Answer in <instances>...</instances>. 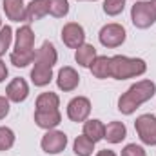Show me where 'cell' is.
I'll return each mask as SVG.
<instances>
[{
	"instance_id": "cell-1",
	"label": "cell",
	"mask_w": 156,
	"mask_h": 156,
	"mask_svg": "<svg viewBox=\"0 0 156 156\" xmlns=\"http://www.w3.org/2000/svg\"><path fill=\"white\" fill-rule=\"evenodd\" d=\"M156 93V85L151 80H142L136 82L134 85H131L127 89V93H123L118 100V109L123 115H133L144 102L151 100Z\"/></svg>"
},
{
	"instance_id": "cell-2",
	"label": "cell",
	"mask_w": 156,
	"mask_h": 156,
	"mask_svg": "<svg viewBox=\"0 0 156 156\" xmlns=\"http://www.w3.org/2000/svg\"><path fill=\"white\" fill-rule=\"evenodd\" d=\"M145 71H147V64L142 58H129L122 55H116L111 58V76L116 80L140 76Z\"/></svg>"
},
{
	"instance_id": "cell-3",
	"label": "cell",
	"mask_w": 156,
	"mask_h": 156,
	"mask_svg": "<svg viewBox=\"0 0 156 156\" xmlns=\"http://www.w3.org/2000/svg\"><path fill=\"white\" fill-rule=\"evenodd\" d=\"M131 20L138 29H147L156 22V11L151 2H136L131 9Z\"/></svg>"
},
{
	"instance_id": "cell-4",
	"label": "cell",
	"mask_w": 156,
	"mask_h": 156,
	"mask_svg": "<svg viewBox=\"0 0 156 156\" xmlns=\"http://www.w3.org/2000/svg\"><path fill=\"white\" fill-rule=\"evenodd\" d=\"M136 133L140 140L147 145H156V116L153 115H142L134 122Z\"/></svg>"
},
{
	"instance_id": "cell-5",
	"label": "cell",
	"mask_w": 156,
	"mask_h": 156,
	"mask_svg": "<svg viewBox=\"0 0 156 156\" xmlns=\"http://www.w3.org/2000/svg\"><path fill=\"white\" fill-rule=\"evenodd\" d=\"M98 38L104 47H118L125 42V29L120 24H107L100 29Z\"/></svg>"
},
{
	"instance_id": "cell-6",
	"label": "cell",
	"mask_w": 156,
	"mask_h": 156,
	"mask_svg": "<svg viewBox=\"0 0 156 156\" xmlns=\"http://www.w3.org/2000/svg\"><path fill=\"white\" fill-rule=\"evenodd\" d=\"M67 145V136L62 131H47L42 138V149L47 154H58L66 149Z\"/></svg>"
},
{
	"instance_id": "cell-7",
	"label": "cell",
	"mask_w": 156,
	"mask_h": 156,
	"mask_svg": "<svg viewBox=\"0 0 156 156\" xmlns=\"http://www.w3.org/2000/svg\"><path fill=\"white\" fill-rule=\"evenodd\" d=\"M62 40H64V44H66L67 47L78 49L80 45L85 44V31H83V27H82L80 24L69 22V24H66L64 29H62Z\"/></svg>"
},
{
	"instance_id": "cell-8",
	"label": "cell",
	"mask_w": 156,
	"mask_h": 156,
	"mask_svg": "<svg viewBox=\"0 0 156 156\" xmlns=\"http://www.w3.org/2000/svg\"><path fill=\"white\" fill-rule=\"evenodd\" d=\"M91 113V102L85 96H76L67 104V116L73 122H85Z\"/></svg>"
},
{
	"instance_id": "cell-9",
	"label": "cell",
	"mask_w": 156,
	"mask_h": 156,
	"mask_svg": "<svg viewBox=\"0 0 156 156\" xmlns=\"http://www.w3.org/2000/svg\"><path fill=\"white\" fill-rule=\"evenodd\" d=\"M27 94H29V85H27V82H26L24 78H15V80L7 85V89H5L7 100L16 102V104L24 102V100L27 98Z\"/></svg>"
},
{
	"instance_id": "cell-10",
	"label": "cell",
	"mask_w": 156,
	"mask_h": 156,
	"mask_svg": "<svg viewBox=\"0 0 156 156\" xmlns=\"http://www.w3.org/2000/svg\"><path fill=\"white\" fill-rule=\"evenodd\" d=\"M78 83H80V76H78V73L73 67L67 66V67H62L58 71V76H56L58 89H62V91H75L78 87Z\"/></svg>"
},
{
	"instance_id": "cell-11",
	"label": "cell",
	"mask_w": 156,
	"mask_h": 156,
	"mask_svg": "<svg viewBox=\"0 0 156 156\" xmlns=\"http://www.w3.org/2000/svg\"><path fill=\"white\" fill-rule=\"evenodd\" d=\"M35 122L38 127L51 131L62 122V115L58 109L56 111H35Z\"/></svg>"
},
{
	"instance_id": "cell-12",
	"label": "cell",
	"mask_w": 156,
	"mask_h": 156,
	"mask_svg": "<svg viewBox=\"0 0 156 156\" xmlns=\"http://www.w3.org/2000/svg\"><path fill=\"white\" fill-rule=\"evenodd\" d=\"M35 33L29 26H22L16 31V44H15V51H35Z\"/></svg>"
},
{
	"instance_id": "cell-13",
	"label": "cell",
	"mask_w": 156,
	"mask_h": 156,
	"mask_svg": "<svg viewBox=\"0 0 156 156\" xmlns=\"http://www.w3.org/2000/svg\"><path fill=\"white\" fill-rule=\"evenodd\" d=\"M58 60V55H56V49L51 42H44L42 47L37 51V56H35V64H42V66H47V67H53Z\"/></svg>"
},
{
	"instance_id": "cell-14",
	"label": "cell",
	"mask_w": 156,
	"mask_h": 156,
	"mask_svg": "<svg viewBox=\"0 0 156 156\" xmlns=\"http://www.w3.org/2000/svg\"><path fill=\"white\" fill-rule=\"evenodd\" d=\"M4 11L7 18L13 22L26 20V5L22 0H4Z\"/></svg>"
},
{
	"instance_id": "cell-15",
	"label": "cell",
	"mask_w": 156,
	"mask_h": 156,
	"mask_svg": "<svg viewBox=\"0 0 156 156\" xmlns=\"http://www.w3.org/2000/svg\"><path fill=\"white\" fill-rule=\"evenodd\" d=\"M47 0H33L29 5H26V20L35 22L47 15Z\"/></svg>"
},
{
	"instance_id": "cell-16",
	"label": "cell",
	"mask_w": 156,
	"mask_h": 156,
	"mask_svg": "<svg viewBox=\"0 0 156 156\" xmlns=\"http://www.w3.org/2000/svg\"><path fill=\"white\" fill-rule=\"evenodd\" d=\"M83 134L96 144V142L104 140V136H105V125L100 120H89V122L83 123Z\"/></svg>"
},
{
	"instance_id": "cell-17",
	"label": "cell",
	"mask_w": 156,
	"mask_h": 156,
	"mask_svg": "<svg viewBox=\"0 0 156 156\" xmlns=\"http://www.w3.org/2000/svg\"><path fill=\"white\" fill-rule=\"evenodd\" d=\"M91 73H93V76L100 78V80L111 76V58H107V56H96L93 60V64H91Z\"/></svg>"
},
{
	"instance_id": "cell-18",
	"label": "cell",
	"mask_w": 156,
	"mask_h": 156,
	"mask_svg": "<svg viewBox=\"0 0 156 156\" xmlns=\"http://www.w3.org/2000/svg\"><path fill=\"white\" fill-rule=\"evenodd\" d=\"M125 136H127V127L122 122H111L105 127V136L104 138L111 144H120Z\"/></svg>"
},
{
	"instance_id": "cell-19",
	"label": "cell",
	"mask_w": 156,
	"mask_h": 156,
	"mask_svg": "<svg viewBox=\"0 0 156 156\" xmlns=\"http://www.w3.org/2000/svg\"><path fill=\"white\" fill-rule=\"evenodd\" d=\"M53 78V67H47V66H42V64H35L33 71H31V80L35 85L44 87L51 82Z\"/></svg>"
},
{
	"instance_id": "cell-20",
	"label": "cell",
	"mask_w": 156,
	"mask_h": 156,
	"mask_svg": "<svg viewBox=\"0 0 156 156\" xmlns=\"http://www.w3.org/2000/svg\"><path fill=\"white\" fill-rule=\"evenodd\" d=\"M76 62L82 67H91L93 60L96 58V47L91 45V44H83L76 49V55H75Z\"/></svg>"
},
{
	"instance_id": "cell-21",
	"label": "cell",
	"mask_w": 156,
	"mask_h": 156,
	"mask_svg": "<svg viewBox=\"0 0 156 156\" xmlns=\"http://www.w3.org/2000/svg\"><path fill=\"white\" fill-rule=\"evenodd\" d=\"M58 105H60V98L51 91L42 93L37 98V111H56Z\"/></svg>"
},
{
	"instance_id": "cell-22",
	"label": "cell",
	"mask_w": 156,
	"mask_h": 156,
	"mask_svg": "<svg viewBox=\"0 0 156 156\" xmlns=\"http://www.w3.org/2000/svg\"><path fill=\"white\" fill-rule=\"evenodd\" d=\"M94 151V142L89 140L85 134L78 136L75 140V154L76 156H91Z\"/></svg>"
},
{
	"instance_id": "cell-23",
	"label": "cell",
	"mask_w": 156,
	"mask_h": 156,
	"mask_svg": "<svg viewBox=\"0 0 156 156\" xmlns=\"http://www.w3.org/2000/svg\"><path fill=\"white\" fill-rule=\"evenodd\" d=\"M35 56H37L35 51H13L9 58H11V64H13V66H16V67H26V66H29V64L35 60Z\"/></svg>"
},
{
	"instance_id": "cell-24",
	"label": "cell",
	"mask_w": 156,
	"mask_h": 156,
	"mask_svg": "<svg viewBox=\"0 0 156 156\" xmlns=\"http://www.w3.org/2000/svg\"><path fill=\"white\" fill-rule=\"evenodd\" d=\"M47 11L55 18H62L69 13V2L67 0H47Z\"/></svg>"
},
{
	"instance_id": "cell-25",
	"label": "cell",
	"mask_w": 156,
	"mask_h": 156,
	"mask_svg": "<svg viewBox=\"0 0 156 156\" xmlns=\"http://www.w3.org/2000/svg\"><path fill=\"white\" fill-rule=\"evenodd\" d=\"M15 144V133L9 127H0V151L11 149Z\"/></svg>"
},
{
	"instance_id": "cell-26",
	"label": "cell",
	"mask_w": 156,
	"mask_h": 156,
	"mask_svg": "<svg viewBox=\"0 0 156 156\" xmlns=\"http://www.w3.org/2000/svg\"><path fill=\"white\" fill-rule=\"evenodd\" d=\"M11 40H13V29H11L9 26H4V27L0 29V56L5 55V51L9 49Z\"/></svg>"
},
{
	"instance_id": "cell-27",
	"label": "cell",
	"mask_w": 156,
	"mask_h": 156,
	"mask_svg": "<svg viewBox=\"0 0 156 156\" xmlns=\"http://www.w3.org/2000/svg\"><path fill=\"white\" fill-rule=\"evenodd\" d=\"M125 7V0H105L104 2V11L109 15V16H116L123 11Z\"/></svg>"
},
{
	"instance_id": "cell-28",
	"label": "cell",
	"mask_w": 156,
	"mask_h": 156,
	"mask_svg": "<svg viewBox=\"0 0 156 156\" xmlns=\"http://www.w3.org/2000/svg\"><path fill=\"white\" fill-rule=\"evenodd\" d=\"M122 156H145V151L140 145H136V144H129V145L123 147Z\"/></svg>"
},
{
	"instance_id": "cell-29",
	"label": "cell",
	"mask_w": 156,
	"mask_h": 156,
	"mask_svg": "<svg viewBox=\"0 0 156 156\" xmlns=\"http://www.w3.org/2000/svg\"><path fill=\"white\" fill-rule=\"evenodd\" d=\"M7 115H9V100L7 96H0V120H4Z\"/></svg>"
},
{
	"instance_id": "cell-30",
	"label": "cell",
	"mask_w": 156,
	"mask_h": 156,
	"mask_svg": "<svg viewBox=\"0 0 156 156\" xmlns=\"http://www.w3.org/2000/svg\"><path fill=\"white\" fill-rule=\"evenodd\" d=\"M7 78V67L4 64V60H0V82H4Z\"/></svg>"
},
{
	"instance_id": "cell-31",
	"label": "cell",
	"mask_w": 156,
	"mask_h": 156,
	"mask_svg": "<svg viewBox=\"0 0 156 156\" xmlns=\"http://www.w3.org/2000/svg\"><path fill=\"white\" fill-rule=\"evenodd\" d=\"M96 156H116V154H115L113 151H109V149H104V151H100Z\"/></svg>"
},
{
	"instance_id": "cell-32",
	"label": "cell",
	"mask_w": 156,
	"mask_h": 156,
	"mask_svg": "<svg viewBox=\"0 0 156 156\" xmlns=\"http://www.w3.org/2000/svg\"><path fill=\"white\" fill-rule=\"evenodd\" d=\"M151 4H153V7H154V11H156V0H151Z\"/></svg>"
},
{
	"instance_id": "cell-33",
	"label": "cell",
	"mask_w": 156,
	"mask_h": 156,
	"mask_svg": "<svg viewBox=\"0 0 156 156\" xmlns=\"http://www.w3.org/2000/svg\"><path fill=\"white\" fill-rule=\"evenodd\" d=\"M0 24H2V20H0Z\"/></svg>"
}]
</instances>
